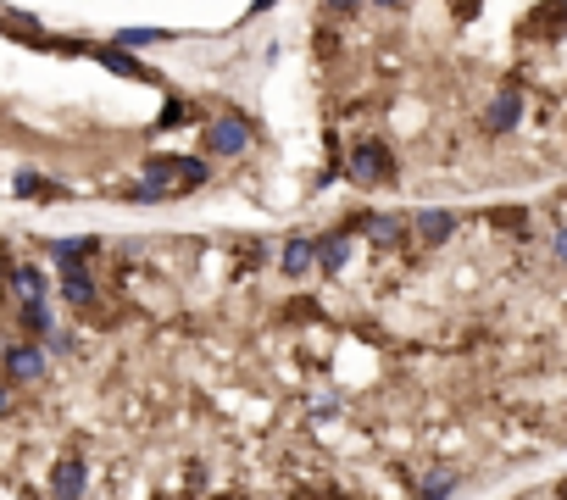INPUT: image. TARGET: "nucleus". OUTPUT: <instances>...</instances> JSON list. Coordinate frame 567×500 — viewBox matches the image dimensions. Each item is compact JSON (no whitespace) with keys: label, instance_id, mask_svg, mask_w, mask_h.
Returning <instances> with one entry per match:
<instances>
[{"label":"nucleus","instance_id":"11","mask_svg":"<svg viewBox=\"0 0 567 500\" xmlns=\"http://www.w3.org/2000/svg\"><path fill=\"white\" fill-rule=\"evenodd\" d=\"M101 61L112 67V73H128V79H139V73H145V61H134V56H128V45H117V50H101Z\"/></svg>","mask_w":567,"mask_h":500},{"label":"nucleus","instance_id":"8","mask_svg":"<svg viewBox=\"0 0 567 500\" xmlns=\"http://www.w3.org/2000/svg\"><path fill=\"white\" fill-rule=\"evenodd\" d=\"M451 229H456V218H451V211H417V234L423 239H451Z\"/></svg>","mask_w":567,"mask_h":500},{"label":"nucleus","instance_id":"22","mask_svg":"<svg viewBox=\"0 0 567 500\" xmlns=\"http://www.w3.org/2000/svg\"><path fill=\"white\" fill-rule=\"evenodd\" d=\"M273 6H278V0H256V6H251V12H273Z\"/></svg>","mask_w":567,"mask_h":500},{"label":"nucleus","instance_id":"3","mask_svg":"<svg viewBox=\"0 0 567 500\" xmlns=\"http://www.w3.org/2000/svg\"><path fill=\"white\" fill-rule=\"evenodd\" d=\"M6 373H12L17 384L45 378V350H39V345H6Z\"/></svg>","mask_w":567,"mask_h":500},{"label":"nucleus","instance_id":"4","mask_svg":"<svg viewBox=\"0 0 567 500\" xmlns=\"http://www.w3.org/2000/svg\"><path fill=\"white\" fill-rule=\"evenodd\" d=\"M61 295L73 301V306H95V278L73 261V267H61Z\"/></svg>","mask_w":567,"mask_h":500},{"label":"nucleus","instance_id":"14","mask_svg":"<svg viewBox=\"0 0 567 500\" xmlns=\"http://www.w3.org/2000/svg\"><path fill=\"white\" fill-rule=\"evenodd\" d=\"M345 256H350V239H345V234L323 239V267H328V272H339V267H345Z\"/></svg>","mask_w":567,"mask_h":500},{"label":"nucleus","instance_id":"17","mask_svg":"<svg viewBox=\"0 0 567 500\" xmlns=\"http://www.w3.org/2000/svg\"><path fill=\"white\" fill-rule=\"evenodd\" d=\"M368 234H373L379 245H390V239L401 234V223H395V218H373V223H368Z\"/></svg>","mask_w":567,"mask_h":500},{"label":"nucleus","instance_id":"15","mask_svg":"<svg viewBox=\"0 0 567 500\" xmlns=\"http://www.w3.org/2000/svg\"><path fill=\"white\" fill-rule=\"evenodd\" d=\"M23 323H28L34 334H50V312H45V295H39V301H23Z\"/></svg>","mask_w":567,"mask_h":500},{"label":"nucleus","instance_id":"21","mask_svg":"<svg viewBox=\"0 0 567 500\" xmlns=\"http://www.w3.org/2000/svg\"><path fill=\"white\" fill-rule=\"evenodd\" d=\"M556 256H562V261H567V234H556Z\"/></svg>","mask_w":567,"mask_h":500},{"label":"nucleus","instance_id":"18","mask_svg":"<svg viewBox=\"0 0 567 500\" xmlns=\"http://www.w3.org/2000/svg\"><path fill=\"white\" fill-rule=\"evenodd\" d=\"M456 489V478H429V484H423V495H451Z\"/></svg>","mask_w":567,"mask_h":500},{"label":"nucleus","instance_id":"10","mask_svg":"<svg viewBox=\"0 0 567 500\" xmlns=\"http://www.w3.org/2000/svg\"><path fill=\"white\" fill-rule=\"evenodd\" d=\"M317 261V250H312V239H295L290 250H284V272H290V278H301L306 267Z\"/></svg>","mask_w":567,"mask_h":500},{"label":"nucleus","instance_id":"16","mask_svg":"<svg viewBox=\"0 0 567 500\" xmlns=\"http://www.w3.org/2000/svg\"><path fill=\"white\" fill-rule=\"evenodd\" d=\"M134 206H156V200H167V184H156V178H145V184H139L134 195H128Z\"/></svg>","mask_w":567,"mask_h":500},{"label":"nucleus","instance_id":"9","mask_svg":"<svg viewBox=\"0 0 567 500\" xmlns=\"http://www.w3.org/2000/svg\"><path fill=\"white\" fill-rule=\"evenodd\" d=\"M12 283H17L23 301H39V295H45V272H39V267H12Z\"/></svg>","mask_w":567,"mask_h":500},{"label":"nucleus","instance_id":"12","mask_svg":"<svg viewBox=\"0 0 567 500\" xmlns=\"http://www.w3.org/2000/svg\"><path fill=\"white\" fill-rule=\"evenodd\" d=\"M162 39H173L167 28H123L117 34V45H128V50H139V45H162Z\"/></svg>","mask_w":567,"mask_h":500},{"label":"nucleus","instance_id":"13","mask_svg":"<svg viewBox=\"0 0 567 500\" xmlns=\"http://www.w3.org/2000/svg\"><path fill=\"white\" fill-rule=\"evenodd\" d=\"M12 189H17V195H56V200H61V189H56V184H45L39 173H17V178H12Z\"/></svg>","mask_w":567,"mask_h":500},{"label":"nucleus","instance_id":"6","mask_svg":"<svg viewBox=\"0 0 567 500\" xmlns=\"http://www.w3.org/2000/svg\"><path fill=\"white\" fill-rule=\"evenodd\" d=\"M518 112H523V101H518V90H507L501 101L489 106V117H484V128L489 133H507V128H518Z\"/></svg>","mask_w":567,"mask_h":500},{"label":"nucleus","instance_id":"20","mask_svg":"<svg viewBox=\"0 0 567 500\" xmlns=\"http://www.w3.org/2000/svg\"><path fill=\"white\" fill-rule=\"evenodd\" d=\"M6 411H12V389H6V384H0V417H6Z\"/></svg>","mask_w":567,"mask_h":500},{"label":"nucleus","instance_id":"2","mask_svg":"<svg viewBox=\"0 0 567 500\" xmlns=\"http://www.w3.org/2000/svg\"><path fill=\"white\" fill-rule=\"evenodd\" d=\"M345 173L357 178V184H384L390 178V151L384 145H357L350 162H345Z\"/></svg>","mask_w":567,"mask_h":500},{"label":"nucleus","instance_id":"19","mask_svg":"<svg viewBox=\"0 0 567 500\" xmlns=\"http://www.w3.org/2000/svg\"><path fill=\"white\" fill-rule=\"evenodd\" d=\"M167 122H184V101H167V112H162V128Z\"/></svg>","mask_w":567,"mask_h":500},{"label":"nucleus","instance_id":"5","mask_svg":"<svg viewBox=\"0 0 567 500\" xmlns=\"http://www.w3.org/2000/svg\"><path fill=\"white\" fill-rule=\"evenodd\" d=\"M84 484H90V467H84L79 456H67V462L50 473V489H56V495H84Z\"/></svg>","mask_w":567,"mask_h":500},{"label":"nucleus","instance_id":"7","mask_svg":"<svg viewBox=\"0 0 567 500\" xmlns=\"http://www.w3.org/2000/svg\"><path fill=\"white\" fill-rule=\"evenodd\" d=\"M95 250H101V239H95V234H84V239H56V245H50L56 267H73V261H84V256H95Z\"/></svg>","mask_w":567,"mask_h":500},{"label":"nucleus","instance_id":"1","mask_svg":"<svg viewBox=\"0 0 567 500\" xmlns=\"http://www.w3.org/2000/svg\"><path fill=\"white\" fill-rule=\"evenodd\" d=\"M245 145H251V122H245L240 112L206 122V151H211V156H240Z\"/></svg>","mask_w":567,"mask_h":500}]
</instances>
